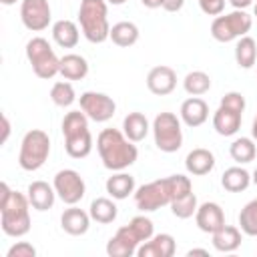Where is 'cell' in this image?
Listing matches in <instances>:
<instances>
[{
    "label": "cell",
    "mask_w": 257,
    "mask_h": 257,
    "mask_svg": "<svg viewBox=\"0 0 257 257\" xmlns=\"http://www.w3.org/2000/svg\"><path fill=\"white\" fill-rule=\"evenodd\" d=\"M50 155V139L44 131L32 128L24 135L18 153V165L24 171H38Z\"/></svg>",
    "instance_id": "cell-7"
},
{
    "label": "cell",
    "mask_w": 257,
    "mask_h": 257,
    "mask_svg": "<svg viewBox=\"0 0 257 257\" xmlns=\"http://www.w3.org/2000/svg\"><path fill=\"white\" fill-rule=\"evenodd\" d=\"M235 62L239 68H253L257 62V44L251 36H241L235 44Z\"/></svg>",
    "instance_id": "cell-29"
},
{
    "label": "cell",
    "mask_w": 257,
    "mask_h": 257,
    "mask_svg": "<svg viewBox=\"0 0 257 257\" xmlns=\"http://www.w3.org/2000/svg\"><path fill=\"white\" fill-rule=\"evenodd\" d=\"M199 6L207 16H219L225 8V0H199Z\"/></svg>",
    "instance_id": "cell-39"
},
{
    "label": "cell",
    "mask_w": 257,
    "mask_h": 257,
    "mask_svg": "<svg viewBox=\"0 0 257 257\" xmlns=\"http://www.w3.org/2000/svg\"><path fill=\"white\" fill-rule=\"evenodd\" d=\"M241 245V229L235 225H223L213 233V247L221 253H231Z\"/></svg>",
    "instance_id": "cell-23"
},
{
    "label": "cell",
    "mask_w": 257,
    "mask_h": 257,
    "mask_svg": "<svg viewBox=\"0 0 257 257\" xmlns=\"http://www.w3.org/2000/svg\"><path fill=\"white\" fill-rule=\"evenodd\" d=\"M241 118H243V112L219 104V108L213 114V128L221 137H233L241 128Z\"/></svg>",
    "instance_id": "cell-17"
},
{
    "label": "cell",
    "mask_w": 257,
    "mask_h": 257,
    "mask_svg": "<svg viewBox=\"0 0 257 257\" xmlns=\"http://www.w3.org/2000/svg\"><path fill=\"white\" fill-rule=\"evenodd\" d=\"M6 257H36V249L28 241H18L16 245H12L8 249Z\"/></svg>",
    "instance_id": "cell-37"
},
{
    "label": "cell",
    "mask_w": 257,
    "mask_h": 257,
    "mask_svg": "<svg viewBox=\"0 0 257 257\" xmlns=\"http://www.w3.org/2000/svg\"><path fill=\"white\" fill-rule=\"evenodd\" d=\"M183 86H185V90L191 96H201V94L209 92V88H211V76L207 72H203V70H193V72H189L185 76Z\"/></svg>",
    "instance_id": "cell-32"
},
{
    "label": "cell",
    "mask_w": 257,
    "mask_h": 257,
    "mask_svg": "<svg viewBox=\"0 0 257 257\" xmlns=\"http://www.w3.org/2000/svg\"><path fill=\"white\" fill-rule=\"evenodd\" d=\"M251 135H253V139L257 141V116L253 118V126H251Z\"/></svg>",
    "instance_id": "cell-45"
},
{
    "label": "cell",
    "mask_w": 257,
    "mask_h": 257,
    "mask_svg": "<svg viewBox=\"0 0 257 257\" xmlns=\"http://www.w3.org/2000/svg\"><path fill=\"white\" fill-rule=\"evenodd\" d=\"M253 26V18L245 10H233L229 14L217 16L211 22V36L217 42H231L235 38L247 36Z\"/></svg>",
    "instance_id": "cell-8"
},
{
    "label": "cell",
    "mask_w": 257,
    "mask_h": 257,
    "mask_svg": "<svg viewBox=\"0 0 257 257\" xmlns=\"http://www.w3.org/2000/svg\"><path fill=\"white\" fill-rule=\"evenodd\" d=\"M80 110L94 122H106L112 118L116 110V102L104 92L86 90L80 94Z\"/></svg>",
    "instance_id": "cell-11"
},
{
    "label": "cell",
    "mask_w": 257,
    "mask_h": 257,
    "mask_svg": "<svg viewBox=\"0 0 257 257\" xmlns=\"http://www.w3.org/2000/svg\"><path fill=\"white\" fill-rule=\"evenodd\" d=\"M26 197H28L32 209H36V211H48V209H52V205H54L56 191H54V187H50L46 181H34V183L28 185Z\"/></svg>",
    "instance_id": "cell-20"
},
{
    "label": "cell",
    "mask_w": 257,
    "mask_h": 257,
    "mask_svg": "<svg viewBox=\"0 0 257 257\" xmlns=\"http://www.w3.org/2000/svg\"><path fill=\"white\" fill-rule=\"evenodd\" d=\"M108 4H112V6H120V4H124L126 0H106Z\"/></svg>",
    "instance_id": "cell-46"
},
{
    "label": "cell",
    "mask_w": 257,
    "mask_h": 257,
    "mask_svg": "<svg viewBox=\"0 0 257 257\" xmlns=\"http://www.w3.org/2000/svg\"><path fill=\"white\" fill-rule=\"evenodd\" d=\"M50 100L56 104V106H70L74 100H76V92H74V86L70 82H54L52 88H50Z\"/></svg>",
    "instance_id": "cell-35"
},
{
    "label": "cell",
    "mask_w": 257,
    "mask_h": 257,
    "mask_svg": "<svg viewBox=\"0 0 257 257\" xmlns=\"http://www.w3.org/2000/svg\"><path fill=\"white\" fill-rule=\"evenodd\" d=\"M52 38L60 48H74L78 44L80 32L72 20H58L52 24Z\"/></svg>",
    "instance_id": "cell-24"
},
{
    "label": "cell",
    "mask_w": 257,
    "mask_h": 257,
    "mask_svg": "<svg viewBox=\"0 0 257 257\" xmlns=\"http://www.w3.org/2000/svg\"><path fill=\"white\" fill-rule=\"evenodd\" d=\"M60 74L66 80H82L88 74V62L80 54H64L60 58Z\"/></svg>",
    "instance_id": "cell-25"
},
{
    "label": "cell",
    "mask_w": 257,
    "mask_h": 257,
    "mask_svg": "<svg viewBox=\"0 0 257 257\" xmlns=\"http://www.w3.org/2000/svg\"><path fill=\"white\" fill-rule=\"evenodd\" d=\"M20 18H22V24L32 32H40L48 28L50 18H52L48 0H22Z\"/></svg>",
    "instance_id": "cell-12"
},
{
    "label": "cell",
    "mask_w": 257,
    "mask_h": 257,
    "mask_svg": "<svg viewBox=\"0 0 257 257\" xmlns=\"http://www.w3.org/2000/svg\"><path fill=\"white\" fill-rule=\"evenodd\" d=\"M177 86V72L167 66V64H161V66H155L149 70L147 74V88L157 94V96H167L175 90Z\"/></svg>",
    "instance_id": "cell-14"
},
{
    "label": "cell",
    "mask_w": 257,
    "mask_h": 257,
    "mask_svg": "<svg viewBox=\"0 0 257 257\" xmlns=\"http://www.w3.org/2000/svg\"><path fill=\"white\" fill-rule=\"evenodd\" d=\"M128 225H131V229L137 233V237L141 239V243L149 241V239L155 235V227H153V221H151L149 217H145V215H137V217H133Z\"/></svg>",
    "instance_id": "cell-36"
},
{
    "label": "cell",
    "mask_w": 257,
    "mask_h": 257,
    "mask_svg": "<svg viewBox=\"0 0 257 257\" xmlns=\"http://www.w3.org/2000/svg\"><path fill=\"white\" fill-rule=\"evenodd\" d=\"M64 149L72 159H84L92 151V135L88 128V116L82 110H70L62 118Z\"/></svg>",
    "instance_id": "cell-4"
},
{
    "label": "cell",
    "mask_w": 257,
    "mask_h": 257,
    "mask_svg": "<svg viewBox=\"0 0 257 257\" xmlns=\"http://www.w3.org/2000/svg\"><path fill=\"white\" fill-rule=\"evenodd\" d=\"M8 137H10V120L6 114H2V139H0V143L4 145L8 141Z\"/></svg>",
    "instance_id": "cell-41"
},
{
    "label": "cell",
    "mask_w": 257,
    "mask_h": 257,
    "mask_svg": "<svg viewBox=\"0 0 257 257\" xmlns=\"http://www.w3.org/2000/svg\"><path fill=\"white\" fill-rule=\"evenodd\" d=\"M30 201L26 195L0 183V227L8 237H24L30 231Z\"/></svg>",
    "instance_id": "cell-2"
},
{
    "label": "cell",
    "mask_w": 257,
    "mask_h": 257,
    "mask_svg": "<svg viewBox=\"0 0 257 257\" xmlns=\"http://www.w3.org/2000/svg\"><path fill=\"white\" fill-rule=\"evenodd\" d=\"M108 38L112 40V44H116L120 48H128V46L137 44V40H139V26L135 22H126V20L116 22V24H112Z\"/></svg>",
    "instance_id": "cell-27"
},
{
    "label": "cell",
    "mask_w": 257,
    "mask_h": 257,
    "mask_svg": "<svg viewBox=\"0 0 257 257\" xmlns=\"http://www.w3.org/2000/svg\"><path fill=\"white\" fill-rule=\"evenodd\" d=\"M221 185L229 193H241L251 185V175L241 167H229L221 177Z\"/></svg>",
    "instance_id": "cell-28"
},
{
    "label": "cell",
    "mask_w": 257,
    "mask_h": 257,
    "mask_svg": "<svg viewBox=\"0 0 257 257\" xmlns=\"http://www.w3.org/2000/svg\"><path fill=\"white\" fill-rule=\"evenodd\" d=\"M191 191H193V185H191L189 177L171 175V177L141 185L135 191V205L143 213H153L165 205H171V201H175V199H179Z\"/></svg>",
    "instance_id": "cell-1"
},
{
    "label": "cell",
    "mask_w": 257,
    "mask_h": 257,
    "mask_svg": "<svg viewBox=\"0 0 257 257\" xmlns=\"http://www.w3.org/2000/svg\"><path fill=\"white\" fill-rule=\"evenodd\" d=\"M169 207H171V213L177 219H189V217H193L197 213V207H199L197 205V195L191 191V193H187V195L171 201Z\"/></svg>",
    "instance_id": "cell-33"
},
{
    "label": "cell",
    "mask_w": 257,
    "mask_h": 257,
    "mask_svg": "<svg viewBox=\"0 0 257 257\" xmlns=\"http://www.w3.org/2000/svg\"><path fill=\"white\" fill-rule=\"evenodd\" d=\"M141 245V239L131 229V225L120 227L106 243V253L110 257H133Z\"/></svg>",
    "instance_id": "cell-13"
},
{
    "label": "cell",
    "mask_w": 257,
    "mask_h": 257,
    "mask_svg": "<svg viewBox=\"0 0 257 257\" xmlns=\"http://www.w3.org/2000/svg\"><path fill=\"white\" fill-rule=\"evenodd\" d=\"M26 58L38 78L48 80L60 74V58L56 56L48 40L42 36H34L26 42Z\"/></svg>",
    "instance_id": "cell-6"
},
{
    "label": "cell",
    "mask_w": 257,
    "mask_h": 257,
    "mask_svg": "<svg viewBox=\"0 0 257 257\" xmlns=\"http://www.w3.org/2000/svg\"><path fill=\"white\" fill-rule=\"evenodd\" d=\"M96 151L102 165L108 171H124L128 169L137 157V145L124 137V133L116 128H102L96 137Z\"/></svg>",
    "instance_id": "cell-3"
},
{
    "label": "cell",
    "mask_w": 257,
    "mask_h": 257,
    "mask_svg": "<svg viewBox=\"0 0 257 257\" xmlns=\"http://www.w3.org/2000/svg\"><path fill=\"white\" fill-rule=\"evenodd\" d=\"M155 145L163 153H177L183 145V128L181 120L173 112H159L153 120Z\"/></svg>",
    "instance_id": "cell-9"
},
{
    "label": "cell",
    "mask_w": 257,
    "mask_h": 257,
    "mask_svg": "<svg viewBox=\"0 0 257 257\" xmlns=\"http://www.w3.org/2000/svg\"><path fill=\"white\" fill-rule=\"evenodd\" d=\"M149 118L143 114V112H128L122 120V133L128 141L133 143H141L147 135H149Z\"/></svg>",
    "instance_id": "cell-22"
},
{
    "label": "cell",
    "mask_w": 257,
    "mask_h": 257,
    "mask_svg": "<svg viewBox=\"0 0 257 257\" xmlns=\"http://www.w3.org/2000/svg\"><path fill=\"white\" fill-rule=\"evenodd\" d=\"M229 155H231V159H233L235 163L245 165V163H251V161L255 159V155H257V147H255V143H253L251 139L241 137V139H235V141L231 143V147H229Z\"/></svg>",
    "instance_id": "cell-31"
},
{
    "label": "cell",
    "mask_w": 257,
    "mask_h": 257,
    "mask_svg": "<svg viewBox=\"0 0 257 257\" xmlns=\"http://www.w3.org/2000/svg\"><path fill=\"white\" fill-rule=\"evenodd\" d=\"M207 118H209V104L201 96H191L181 104V120L187 126L191 128L201 126Z\"/></svg>",
    "instance_id": "cell-19"
},
{
    "label": "cell",
    "mask_w": 257,
    "mask_h": 257,
    "mask_svg": "<svg viewBox=\"0 0 257 257\" xmlns=\"http://www.w3.org/2000/svg\"><path fill=\"white\" fill-rule=\"evenodd\" d=\"M255 16H257V4H255Z\"/></svg>",
    "instance_id": "cell-49"
},
{
    "label": "cell",
    "mask_w": 257,
    "mask_h": 257,
    "mask_svg": "<svg viewBox=\"0 0 257 257\" xmlns=\"http://www.w3.org/2000/svg\"><path fill=\"white\" fill-rule=\"evenodd\" d=\"M187 255H189V257H193V255H205V257H207L209 251H207V249H191Z\"/></svg>",
    "instance_id": "cell-44"
},
{
    "label": "cell",
    "mask_w": 257,
    "mask_h": 257,
    "mask_svg": "<svg viewBox=\"0 0 257 257\" xmlns=\"http://www.w3.org/2000/svg\"><path fill=\"white\" fill-rule=\"evenodd\" d=\"M239 229L249 237H257V199L249 201L241 209V213H239Z\"/></svg>",
    "instance_id": "cell-34"
},
{
    "label": "cell",
    "mask_w": 257,
    "mask_h": 257,
    "mask_svg": "<svg viewBox=\"0 0 257 257\" xmlns=\"http://www.w3.org/2000/svg\"><path fill=\"white\" fill-rule=\"evenodd\" d=\"M195 221H197V227L203 233H211L213 235L215 231H219L225 225V213H223L221 205H217L213 201H207V203L197 207Z\"/></svg>",
    "instance_id": "cell-15"
},
{
    "label": "cell",
    "mask_w": 257,
    "mask_h": 257,
    "mask_svg": "<svg viewBox=\"0 0 257 257\" xmlns=\"http://www.w3.org/2000/svg\"><path fill=\"white\" fill-rule=\"evenodd\" d=\"M52 187H54L56 195L62 199V203H66V205H76L84 197V193H86L84 179L74 169H62V171H58L54 175Z\"/></svg>",
    "instance_id": "cell-10"
},
{
    "label": "cell",
    "mask_w": 257,
    "mask_h": 257,
    "mask_svg": "<svg viewBox=\"0 0 257 257\" xmlns=\"http://www.w3.org/2000/svg\"><path fill=\"white\" fill-rule=\"evenodd\" d=\"M60 227L68 235H74V237L84 235L90 227V213L70 205V209H64V213L60 215Z\"/></svg>",
    "instance_id": "cell-18"
},
{
    "label": "cell",
    "mask_w": 257,
    "mask_h": 257,
    "mask_svg": "<svg viewBox=\"0 0 257 257\" xmlns=\"http://www.w3.org/2000/svg\"><path fill=\"white\" fill-rule=\"evenodd\" d=\"M183 4H185V0H163V10H167V12H179L181 8H183Z\"/></svg>",
    "instance_id": "cell-40"
},
{
    "label": "cell",
    "mask_w": 257,
    "mask_h": 257,
    "mask_svg": "<svg viewBox=\"0 0 257 257\" xmlns=\"http://www.w3.org/2000/svg\"><path fill=\"white\" fill-rule=\"evenodd\" d=\"M215 167V155L209 151V149H193L187 159H185V169L195 175V177H203V175H209Z\"/></svg>",
    "instance_id": "cell-21"
},
{
    "label": "cell",
    "mask_w": 257,
    "mask_h": 257,
    "mask_svg": "<svg viewBox=\"0 0 257 257\" xmlns=\"http://www.w3.org/2000/svg\"><path fill=\"white\" fill-rule=\"evenodd\" d=\"M141 4L145 8H161L163 6V0H141Z\"/></svg>",
    "instance_id": "cell-43"
},
{
    "label": "cell",
    "mask_w": 257,
    "mask_h": 257,
    "mask_svg": "<svg viewBox=\"0 0 257 257\" xmlns=\"http://www.w3.org/2000/svg\"><path fill=\"white\" fill-rule=\"evenodd\" d=\"M88 213H90V219H92V221L106 225V223H112V221L116 219L118 209H116V205H114L108 197H96V199L90 203Z\"/></svg>",
    "instance_id": "cell-30"
},
{
    "label": "cell",
    "mask_w": 257,
    "mask_h": 257,
    "mask_svg": "<svg viewBox=\"0 0 257 257\" xmlns=\"http://www.w3.org/2000/svg\"><path fill=\"white\" fill-rule=\"evenodd\" d=\"M0 2H2V4H4V6H12V4H14V2H16V0H0Z\"/></svg>",
    "instance_id": "cell-47"
},
{
    "label": "cell",
    "mask_w": 257,
    "mask_h": 257,
    "mask_svg": "<svg viewBox=\"0 0 257 257\" xmlns=\"http://www.w3.org/2000/svg\"><path fill=\"white\" fill-rule=\"evenodd\" d=\"M221 104L223 106H229V108H233V110H239V112H243L245 110V96L241 94V92H227L223 98H221Z\"/></svg>",
    "instance_id": "cell-38"
},
{
    "label": "cell",
    "mask_w": 257,
    "mask_h": 257,
    "mask_svg": "<svg viewBox=\"0 0 257 257\" xmlns=\"http://www.w3.org/2000/svg\"><path fill=\"white\" fill-rule=\"evenodd\" d=\"M106 0H82L78 8V22L84 38L92 44H100L110 36Z\"/></svg>",
    "instance_id": "cell-5"
},
{
    "label": "cell",
    "mask_w": 257,
    "mask_h": 257,
    "mask_svg": "<svg viewBox=\"0 0 257 257\" xmlns=\"http://www.w3.org/2000/svg\"><path fill=\"white\" fill-rule=\"evenodd\" d=\"M229 2H231V6L235 10H245V8H249L253 4V0H229Z\"/></svg>",
    "instance_id": "cell-42"
},
{
    "label": "cell",
    "mask_w": 257,
    "mask_h": 257,
    "mask_svg": "<svg viewBox=\"0 0 257 257\" xmlns=\"http://www.w3.org/2000/svg\"><path fill=\"white\" fill-rule=\"evenodd\" d=\"M175 251H177V245L173 235L159 233V235H153L149 241L141 243L137 249V255L139 257H173Z\"/></svg>",
    "instance_id": "cell-16"
},
{
    "label": "cell",
    "mask_w": 257,
    "mask_h": 257,
    "mask_svg": "<svg viewBox=\"0 0 257 257\" xmlns=\"http://www.w3.org/2000/svg\"><path fill=\"white\" fill-rule=\"evenodd\" d=\"M106 193L112 199H116V201L126 199L128 195L135 193V177L118 171L116 175H112V177L106 179Z\"/></svg>",
    "instance_id": "cell-26"
},
{
    "label": "cell",
    "mask_w": 257,
    "mask_h": 257,
    "mask_svg": "<svg viewBox=\"0 0 257 257\" xmlns=\"http://www.w3.org/2000/svg\"><path fill=\"white\" fill-rule=\"evenodd\" d=\"M251 181L257 185V169H255V173H253V177H251Z\"/></svg>",
    "instance_id": "cell-48"
}]
</instances>
